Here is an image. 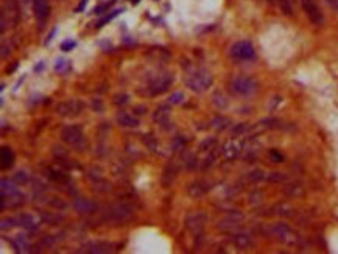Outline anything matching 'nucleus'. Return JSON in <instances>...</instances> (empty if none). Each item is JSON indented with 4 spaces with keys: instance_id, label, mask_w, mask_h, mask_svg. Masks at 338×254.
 <instances>
[{
    "instance_id": "nucleus-1",
    "label": "nucleus",
    "mask_w": 338,
    "mask_h": 254,
    "mask_svg": "<svg viewBox=\"0 0 338 254\" xmlns=\"http://www.w3.org/2000/svg\"><path fill=\"white\" fill-rule=\"evenodd\" d=\"M211 84H212V75L206 71H196L187 78V86L196 92L206 91Z\"/></svg>"
},
{
    "instance_id": "nucleus-2",
    "label": "nucleus",
    "mask_w": 338,
    "mask_h": 254,
    "mask_svg": "<svg viewBox=\"0 0 338 254\" xmlns=\"http://www.w3.org/2000/svg\"><path fill=\"white\" fill-rule=\"evenodd\" d=\"M301 6L304 9L305 16L309 17V21L313 24V25H323L324 24V16L321 13L320 6L316 5L315 0H301Z\"/></svg>"
},
{
    "instance_id": "nucleus-3",
    "label": "nucleus",
    "mask_w": 338,
    "mask_h": 254,
    "mask_svg": "<svg viewBox=\"0 0 338 254\" xmlns=\"http://www.w3.org/2000/svg\"><path fill=\"white\" fill-rule=\"evenodd\" d=\"M254 55H256L254 47L250 41H240V42L234 44L231 48V56L234 60L248 61V60H253Z\"/></svg>"
},
{
    "instance_id": "nucleus-4",
    "label": "nucleus",
    "mask_w": 338,
    "mask_h": 254,
    "mask_svg": "<svg viewBox=\"0 0 338 254\" xmlns=\"http://www.w3.org/2000/svg\"><path fill=\"white\" fill-rule=\"evenodd\" d=\"M61 136H63L64 142L75 146L78 150H81V145L84 142V134H83L81 128H78V126H67V128L63 130Z\"/></svg>"
},
{
    "instance_id": "nucleus-5",
    "label": "nucleus",
    "mask_w": 338,
    "mask_h": 254,
    "mask_svg": "<svg viewBox=\"0 0 338 254\" xmlns=\"http://www.w3.org/2000/svg\"><path fill=\"white\" fill-rule=\"evenodd\" d=\"M232 89L240 95H251L257 91V81L250 76H238L232 83Z\"/></svg>"
},
{
    "instance_id": "nucleus-6",
    "label": "nucleus",
    "mask_w": 338,
    "mask_h": 254,
    "mask_svg": "<svg viewBox=\"0 0 338 254\" xmlns=\"http://www.w3.org/2000/svg\"><path fill=\"white\" fill-rule=\"evenodd\" d=\"M273 234L279 239L281 242L287 243V245H295V243H298V240H300V237H298V234L290 228L287 226L285 223H279L276 224V226L273 228Z\"/></svg>"
},
{
    "instance_id": "nucleus-7",
    "label": "nucleus",
    "mask_w": 338,
    "mask_h": 254,
    "mask_svg": "<svg viewBox=\"0 0 338 254\" xmlns=\"http://www.w3.org/2000/svg\"><path fill=\"white\" fill-rule=\"evenodd\" d=\"M83 109V103H79L76 100H71V102H64L61 105H58V114H61L64 117H75L81 112Z\"/></svg>"
},
{
    "instance_id": "nucleus-8",
    "label": "nucleus",
    "mask_w": 338,
    "mask_h": 254,
    "mask_svg": "<svg viewBox=\"0 0 338 254\" xmlns=\"http://www.w3.org/2000/svg\"><path fill=\"white\" fill-rule=\"evenodd\" d=\"M33 9L38 22L42 25L47 21L48 14H50V5H48L47 0H33Z\"/></svg>"
},
{
    "instance_id": "nucleus-9",
    "label": "nucleus",
    "mask_w": 338,
    "mask_h": 254,
    "mask_svg": "<svg viewBox=\"0 0 338 254\" xmlns=\"http://www.w3.org/2000/svg\"><path fill=\"white\" fill-rule=\"evenodd\" d=\"M170 83H172V75H167V73L161 75L154 83H151V86H150L151 94L157 95V94L165 92L168 89V86H170Z\"/></svg>"
},
{
    "instance_id": "nucleus-10",
    "label": "nucleus",
    "mask_w": 338,
    "mask_h": 254,
    "mask_svg": "<svg viewBox=\"0 0 338 254\" xmlns=\"http://www.w3.org/2000/svg\"><path fill=\"white\" fill-rule=\"evenodd\" d=\"M204 221H206V216L204 214L196 212L193 216H190L187 218V228L190 229L192 232H200L204 226Z\"/></svg>"
},
{
    "instance_id": "nucleus-11",
    "label": "nucleus",
    "mask_w": 338,
    "mask_h": 254,
    "mask_svg": "<svg viewBox=\"0 0 338 254\" xmlns=\"http://www.w3.org/2000/svg\"><path fill=\"white\" fill-rule=\"evenodd\" d=\"M75 209L79 214H84V216H89V214H94L97 211V204H94L92 201H89L86 198H78L75 200Z\"/></svg>"
},
{
    "instance_id": "nucleus-12",
    "label": "nucleus",
    "mask_w": 338,
    "mask_h": 254,
    "mask_svg": "<svg viewBox=\"0 0 338 254\" xmlns=\"http://www.w3.org/2000/svg\"><path fill=\"white\" fill-rule=\"evenodd\" d=\"M232 243L240 250H245V248H250L253 245V240H251V236H248V234L245 232H235L234 236L231 237Z\"/></svg>"
},
{
    "instance_id": "nucleus-13",
    "label": "nucleus",
    "mask_w": 338,
    "mask_h": 254,
    "mask_svg": "<svg viewBox=\"0 0 338 254\" xmlns=\"http://www.w3.org/2000/svg\"><path fill=\"white\" fill-rule=\"evenodd\" d=\"M14 162V154L9 146H2V167L9 169Z\"/></svg>"
},
{
    "instance_id": "nucleus-14",
    "label": "nucleus",
    "mask_w": 338,
    "mask_h": 254,
    "mask_svg": "<svg viewBox=\"0 0 338 254\" xmlns=\"http://www.w3.org/2000/svg\"><path fill=\"white\" fill-rule=\"evenodd\" d=\"M117 120H118V123H120V125H123V126H137V125H139L137 119H134L133 115L126 114V112L118 114Z\"/></svg>"
},
{
    "instance_id": "nucleus-15",
    "label": "nucleus",
    "mask_w": 338,
    "mask_h": 254,
    "mask_svg": "<svg viewBox=\"0 0 338 254\" xmlns=\"http://www.w3.org/2000/svg\"><path fill=\"white\" fill-rule=\"evenodd\" d=\"M285 193L288 195V197H301V195L304 193V189L301 184H290L285 187Z\"/></svg>"
},
{
    "instance_id": "nucleus-16",
    "label": "nucleus",
    "mask_w": 338,
    "mask_h": 254,
    "mask_svg": "<svg viewBox=\"0 0 338 254\" xmlns=\"http://www.w3.org/2000/svg\"><path fill=\"white\" fill-rule=\"evenodd\" d=\"M207 190H209V187H201V184H200V182L192 184L190 187H188V193H190V197H193V198L201 197V195H204Z\"/></svg>"
},
{
    "instance_id": "nucleus-17",
    "label": "nucleus",
    "mask_w": 338,
    "mask_h": 254,
    "mask_svg": "<svg viewBox=\"0 0 338 254\" xmlns=\"http://www.w3.org/2000/svg\"><path fill=\"white\" fill-rule=\"evenodd\" d=\"M279 2V8H281V11L288 16V17H292L293 16V5H292V0H277Z\"/></svg>"
},
{
    "instance_id": "nucleus-18",
    "label": "nucleus",
    "mask_w": 338,
    "mask_h": 254,
    "mask_svg": "<svg viewBox=\"0 0 338 254\" xmlns=\"http://www.w3.org/2000/svg\"><path fill=\"white\" fill-rule=\"evenodd\" d=\"M240 145H237L234 142H229L226 146H225V154H226V158H235V156L238 154V151H240V148H238Z\"/></svg>"
},
{
    "instance_id": "nucleus-19",
    "label": "nucleus",
    "mask_w": 338,
    "mask_h": 254,
    "mask_svg": "<svg viewBox=\"0 0 338 254\" xmlns=\"http://www.w3.org/2000/svg\"><path fill=\"white\" fill-rule=\"evenodd\" d=\"M19 221H21V224H22L24 228H27V229L35 228V218L32 216H28V214H21V217H19Z\"/></svg>"
},
{
    "instance_id": "nucleus-20",
    "label": "nucleus",
    "mask_w": 338,
    "mask_h": 254,
    "mask_svg": "<svg viewBox=\"0 0 338 254\" xmlns=\"http://www.w3.org/2000/svg\"><path fill=\"white\" fill-rule=\"evenodd\" d=\"M154 119L157 120V123H161V125L167 123L168 122V111L165 108H161L154 114Z\"/></svg>"
},
{
    "instance_id": "nucleus-21",
    "label": "nucleus",
    "mask_w": 338,
    "mask_h": 254,
    "mask_svg": "<svg viewBox=\"0 0 338 254\" xmlns=\"http://www.w3.org/2000/svg\"><path fill=\"white\" fill-rule=\"evenodd\" d=\"M229 125V120L225 119V117H217V119L212 120V126H215L217 130H225Z\"/></svg>"
},
{
    "instance_id": "nucleus-22",
    "label": "nucleus",
    "mask_w": 338,
    "mask_h": 254,
    "mask_svg": "<svg viewBox=\"0 0 338 254\" xmlns=\"http://www.w3.org/2000/svg\"><path fill=\"white\" fill-rule=\"evenodd\" d=\"M218 228L223 231H235L237 229V221L235 220H229V221H223L218 224Z\"/></svg>"
},
{
    "instance_id": "nucleus-23",
    "label": "nucleus",
    "mask_w": 338,
    "mask_h": 254,
    "mask_svg": "<svg viewBox=\"0 0 338 254\" xmlns=\"http://www.w3.org/2000/svg\"><path fill=\"white\" fill-rule=\"evenodd\" d=\"M122 11H123V9H114V11H113L111 14H109V16H106V17H103L102 21L98 22V27H103V25H105V24H108L109 21H113V19H114L115 16H118V14H120Z\"/></svg>"
},
{
    "instance_id": "nucleus-24",
    "label": "nucleus",
    "mask_w": 338,
    "mask_h": 254,
    "mask_svg": "<svg viewBox=\"0 0 338 254\" xmlns=\"http://www.w3.org/2000/svg\"><path fill=\"white\" fill-rule=\"evenodd\" d=\"M248 178H250V181H253V182H257V181H262L265 178V175L262 170H254L248 175Z\"/></svg>"
},
{
    "instance_id": "nucleus-25",
    "label": "nucleus",
    "mask_w": 338,
    "mask_h": 254,
    "mask_svg": "<svg viewBox=\"0 0 338 254\" xmlns=\"http://www.w3.org/2000/svg\"><path fill=\"white\" fill-rule=\"evenodd\" d=\"M184 100V94L183 92H175L170 95V99H168V102H170V105H180L183 103Z\"/></svg>"
},
{
    "instance_id": "nucleus-26",
    "label": "nucleus",
    "mask_w": 338,
    "mask_h": 254,
    "mask_svg": "<svg viewBox=\"0 0 338 254\" xmlns=\"http://www.w3.org/2000/svg\"><path fill=\"white\" fill-rule=\"evenodd\" d=\"M248 130H250V126H248L246 123H240L232 130V133H234V136H240V134H245Z\"/></svg>"
},
{
    "instance_id": "nucleus-27",
    "label": "nucleus",
    "mask_w": 338,
    "mask_h": 254,
    "mask_svg": "<svg viewBox=\"0 0 338 254\" xmlns=\"http://www.w3.org/2000/svg\"><path fill=\"white\" fill-rule=\"evenodd\" d=\"M268 180L273 181V182H282V181H285V177L279 172H274V173L270 175V177H268Z\"/></svg>"
},
{
    "instance_id": "nucleus-28",
    "label": "nucleus",
    "mask_w": 338,
    "mask_h": 254,
    "mask_svg": "<svg viewBox=\"0 0 338 254\" xmlns=\"http://www.w3.org/2000/svg\"><path fill=\"white\" fill-rule=\"evenodd\" d=\"M76 45V42L75 41H71V39H67V41H64L63 44H61V48L64 52H69V50H72V48Z\"/></svg>"
},
{
    "instance_id": "nucleus-29",
    "label": "nucleus",
    "mask_w": 338,
    "mask_h": 254,
    "mask_svg": "<svg viewBox=\"0 0 338 254\" xmlns=\"http://www.w3.org/2000/svg\"><path fill=\"white\" fill-rule=\"evenodd\" d=\"M270 158H271L274 162H282V161H284V156H282L279 151H276V150H271V151H270Z\"/></svg>"
},
{
    "instance_id": "nucleus-30",
    "label": "nucleus",
    "mask_w": 338,
    "mask_h": 254,
    "mask_svg": "<svg viewBox=\"0 0 338 254\" xmlns=\"http://www.w3.org/2000/svg\"><path fill=\"white\" fill-rule=\"evenodd\" d=\"M67 66H69V64H67L66 60H58V63H56L55 67H56V71H58V72H64Z\"/></svg>"
},
{
    "instance_id": "nucleus-31",
    "label": "nucleus",
    "mask_w": 338,
    "mask_h": 254,
    "mask_svg": "<svg viewBox=\"0 0 338 254\" xmlns=\"http://www.w3.org/2000/svg\"><path fill=\"white\" fill-rule=\"evenodd\" d=\"M11 223H13V220H11V218H9V220L3 218V220H2V229H3V231H6V229H9V228H13L14 224H11Z\"/></svg>"
},
{
    "instance_id": "nucleus-32",
    "label": "nucleus",
    "mask_w": 338,
    "mask_h": 254,
    "mask_svg": "<svg viewBox=\"0 0 338 254\" xmlns=\"http://www.w3.org/2000/svg\"><path fill=\"white\" fill-rule=\"evenodd\" d=\"M87 2H89V0H81V2H79V5L76 6V9H75V11H76V13H81V11H83V9L86 8Z\"/></svg>"
},
{
    "instance_id": "nucleus-33",
    "label": "nucleus",
    "mask_w": 338,
    "mask_h": 254,
    "mask_svg": "<svg viewBox=\"0 0 338 254\" xmlns=\"http://www.w3.org/2000/svg\"><path fill=\"white\" fill-rule=\"evenodd\" d=\"M109 8V5L106 3V5H102V6H98V8H95L94 11L97 13V14H100V13H103V9H108Z\"/></svg>"
},
{
    "instance_id": "nucleus-34",
    "label": "nucleus",
    "mask_w": 338,
    "mask_h": 254,
    "mask_svg": "<svg viewBox=\"0 0 338 254\" xmlns=\"http://www.w3.org/2000/svg\"><path fill=\"white\" fill-rule=\"evenodd\" d=\"M327 3H329L332 8H335L337 11H338V0H327Z\"/></svg>"
},
{
    "instance_id": "nucleus-35",
    "label": "nucleus",
    "mask_w": 338,
    "mask_h": 254,
    "mask_svg": "<svg viewBox=\"0 0 338 254\" xmlns=\"http://www.w3.org/2000/svg\"><path fill=\"white\" fill-rule=\"evenodd\" d=\"M16 180H17V181H21V180H22V181H25V175H24V173H22V175H17Z\"/></svg>"
},
{
    "instance_id": "nucleus-36",
    "label": "nucleus",
    "mask_w": 338,
    "mask_h": 254,
    "mask_svg": "<svg viewBox=\"0 0 338 254\" xmlns=\"http://www.w3.org/2000/svg\"><path fill=\"white\" fill-rule=\"evenodd\" d=\"M42 67H44V63H41V64H38V66H36V71H41V69H42Z\"/></svg>"
},
{
    "instance_id": "nucleus-37",
    "label": "nucleus",
    "mask_w": 338,
    "mask_h": 254,
    "mask_svg": "<svg viewBox=\"0 0 338 254\" xmlns=\"http://www.w3.org/2000/svg\"><path fill=\"white\" fill-rule=\"evenodd\" d=\"M266 2L270 3V5H274V3H276V0H266Z\"/></svg>"
},
{
    "instance_id": "nucleus-38",
    "label": "nucleus",
    "mask_w": 338,
    "mask_h": 254,
    "mask_svg": "<svg viewBox=\"0 0 338 254\" xmlns=\"http://www.w3.org/2000/svg\"><path fill=\"white\" fill-rule=\"evenodd\" d=\"M131 2H133V3H137V2H139V0H131Z\"/></svg>"
}]
</instances>
